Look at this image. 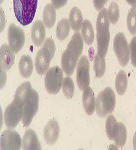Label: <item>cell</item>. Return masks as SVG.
<instances>
[{
  "mask_svg": "<svg viewBox=\"0 0 136 150\" xmlns=\"http://www.w3.org/2000/svg\"><path fill=\"white\" fill-rule=\"evenodd\" d=\"M14 99L22 103L23 105V124L27 127L39 109L38 92L32 89L30 82L23 83L16 90Z\"/></svg>",
  "mask_w": 136,
  "mask_h": 150,
  "instance_id": "6da1fadb",
  "label": "cell"
},
{
  "mask_svg": "<svg viewBox=\"0 0 136 150\" xmlns=\"http://www.w3.org/2000/svg\"><path fill=\"white\" fill-rule=\"evenodd\" d=\"M83 49L82 37L79 32H76L72 37L61 57L62 69L67 76L73 74Z\"/></svg>",
  "mask_w": 136,
  "mask_h": 150,
  "instance_id": "7a4b0ae2",
  "label": "cell"
},
{
  "mask_svg": "<svg viewBox=\"0 0 136 150\" xmlns=\"http://www.w3.org/2000/svg\"><path fill=\"white\" fill-rule=\"evenodd\" d=\"M96 27L97 53L106 57L110 40V21L106 8L100 10L97 20Z\"/></svg>",
  "mask_w": 136,
  "mask_h": 150,
  "instance_id": "3957f363",
  "label": "cell"
},
{
  "mask_svg": "<svg viewBox=\"0 0 136 150\" xmlns=\"http://www.w3.org/2000/svg\"><path fill=\"white\" fill-rule=\"evenodd\" d=\"M38 0H13V7L17 21L23 26L32 22L35 15Z\"/></svg>",
  "mask_w": 136,
  "mask_h": 150,
  "instance_id": "277c9868",
  "label": "cell"
},
{
  "mask_svg": "<svg viewBox=\"0 0 136 150\" xmlns=\"http://www.w3.org/2000/svg\"><path fill=\"white\" fill-rule=\"evenodd\" d=\"M55 50L54 41L52 38H48L36 56L35 65L38 74L43 75L48 69L54 57Z\"/></svg>",
  "mask_w": 136,
  "mask_h": 150,
  "instance_id": "5b68a950",
  "label": "cell"
},
{
  "mask_svg": "<svg viewBox=\"0 0 136 150\" xmlns=\"http://www.w3.org/2000/svg\"><path fill=\"white\" fill-rule=\"evenodd\" d=\"M116 105V97L113 90L107 87L99 93L95 103L97 113L100 117H105L113 112Z\"/></svg>",
  "mask_w": 136,
  "mask_h": 150,
  "instance_id": "8992f818",
  "label": "cell"
},
{
  "mask_svg": "<svg viewBox=\"0 0 136 150\" xmlns=\"http://www.w3.org/2000/svg\"><path fill=\"white\" fill-rule=\"evenodd\" d=\"M63 83V72L59 66L49 68L45 76V89L48 93L56 94L60 90Z\"/></svg>",
  "mask_w": 136,
  "mask_h": 150,
  "instance_id": "52a82bcc",
  "label": "cell"
},
{
  "mask_svg": "<svg viewBox=\"0 0 136 150\" xmlns=\"http://www.w3.org/2000/svg\"><path fill=\"white\" fill-rule=\"evenodd\" d=\"M22 104L14 98L4 113V121L6 127L10 129H14L22 119Z\"/></svg>",
  "mask_w": 136,
  "mask_h": 150,
  "instance_id": "ba28073f",
  "label": "cell"
},
{
  "mask_svg": "<svg viewBox=\"0 0 136 150\" xmlns=\"http://www.w3.org/2000/svg\"><path fill=\"white\" fill-rule=\"evenodd\" d=\"M113 46L120 64L122 67L126 66L129 61L130 51L127 40L124 33L120 32L115 36Z\"/></svg>",
  "mask_w": 136,
  "mask_h": 150,
  "instance_id": "9c48e42d",
  "label": "cell"
},
{
  "mask_svg": "<svg viewBox=\"0 0 136 150\" xmlns=\"http://www.w3.org/2000/svg\"><path fill=\"white\" fill-rule=\"evenodd\" d=\"M77 83L81 90L89 87L90 83V62L86 56L83 55L79 60L77 67Z\"/></svg>",
  "mask_w": 136,
  "mask_h": 150,
  "instance_id": "30bf717a",
  "label": "cell"
},
{
  "mask_svg": "<svg viewBox=\"0 0 136 150\" xmlns=\"http://www.w3.org/2000/svg\"><path fill=\"white\" fill-rule=\"evenodd\" d=\"M1 150H21L22 140L15 131L5 130L1 135Z\"/></svg>",
  "mask_w": 136,
  "mask_h": 150,
  "instance_id": "8fae6325",
  "label": "cell"
},
{
  "mask_svg": "<svg viewBox=\"0 0 136 150\" xmlns=\"http://www.w3.org/2000/svg\"><path fill=\"white\" fill-rule=\"evenodd\" d=\"M8 41L13 53L20 52L25 42V36L22 29L14 24H10L8 28Z\"/></svg>",
  "mask_w": 136,
  "mask_h": 150,
  "instance_id": "7c38bea8",
  "label": "cell"
},
{
  "mask_svg": "<svg viewBox=\"0 0 136 150\" xmlns=\"http://www.w3.org/2000/svg\"><path fill=\"white\" fill-rule=\"evenodd\" d=\"M60 135V127L57 121L54 119L50 120L44 129V137L46 142L53 145L57 141Z\"/></svg>",
  "mask_w": 136,
  "mask_h": 150,
  "instance_id": "4fadbf2b",
  "label": "cell"
},
{
  "mask_svg": "<svg viewBox=\"0 0 136 150\" xmlns=\"http://www.w3.org/2000/svg\"><path fill=\"white\" fill-rule=\"evenodd\" d=\"M23 150H42L36 133L32 129L27 130L22 140Z\"/></svg>",
  "mask_w": 136,
  "mask_h": 150,
  "instance_id": "5bb4252c",
  "label": "cell"
},
{
  "mask_svg": "<svg viewBox=\"0 0 136 150\" xmlns=\"http://www.w3.org/2000/svg\"><path fill=\"white\" fill-rule=\"evenodd\" d=\"M31 39L37 46H40L43 43L45 37L44 24L40 20L36 21L33 24L31 30Z\"/></svg>",
  "mask_w": 136,
  "mask_h": 150,
  "instance_id": "9a60e30c",
  "label": "cell"
},
{
  "mask_svg": "<svg viewBox=\"0 0 136 150\" xmlns=\"http://www.w3.org/2000/svg\"><path fill=\"white\" fill-rule=\"evenodd\" d=\"M14 62V56L11 48L6 44L1 47V69L6 71L12 67Z\"/></svg>",
  "mask_w": 136,
  "mask_h": 150,
  "instance_id": "2e32d148",
  "label": "cell"
},
{
  "mask_svg": "<svg viewBox=\"0 0 136 150\" xmlns=\"http://www.w3.org/2000/svg\"><path fill=\"white\" fill-rule=\"evenodd\" d=\"M82 96L83 108L86 113L89 116L92 115L95 110V98L93 90L88 87L83 90Z\"/></svg>",
  "mask_w": 136,
  "mask_h": 150,
  "instance_id": "e0dca14e",
  "label": "cell"
},
{
  "mask_svg": "<svg viewBox=\"0 0 136 150\" xmlns=\"http://www.w3.org/2000/svg\"><path fill=\"white\" fill-rule=\"evenodd\" d=\"M69 21L72 29L78 32L82 27L83 22L82 14L79 8L74 7L72 8L69 13Z\"/></svg>",
  "mask_w": 136,
  "mask_h": 150,
  "instance_id": "ac0fdd59",
  "label": "cell"
},
{
  "mask_svg": "<svg viewBox=\"0 0 136 150\" xmlns=\"http://www.w3.org/2000/svg\"><path fill=\"white\" fill-rule=\"evenodd\" d=\"M19 71L24 78H29L33 72V62L29 55H23L19 62Z\"/></svg>",
  "mask_w": 136,
  "mask_h": 150,
  "instance_id": "d6986e66",
  "label": "cell"
},
{
  "mask_svg": "<svg viewBox=\"0 0 136 150\" xmlns=\"http://www.w3.org/2000/svg\"><path fill=\"white\" fill-rule=\"evenodd\" d=\"M127 130L122 122H118L117 126L115 131L113 140L119 147H123L127 142Z\"/></svg>",
  "mask_w": 136,
  "mask_h": 150,
  "instance_id": "ffe728a7",
  "label": "cell"
},
{
  "mask_svg": "<svg viewBox=\"0 0 136 150\" xmlns=\"http://www.w3.org/2000/svg\"><path fill=\"white\" fill-rule=\"evenodd\" d=\"M56 14L55 8L51 4L45 6L43 13V20L46 27L50 28L54 25L56 22Z\"/></svg>",
  "mask_w": 136,
  "mask_h": 150,
  "instance_id": "44dd1931",
  "label": "cell"
},
{
  "mask_svg": "<svg viewBox=\"0 0 136 150\" xmlns=\"http://www.w3.org/2000/svg\"><path fill=\"white\" fill-rule=\"evenodd\" d=\"M81 34L84 42L91 45L94 40V32L91 23L87 19L83 21L81 27Z\"/></svg>",
  "mask_w": 136,
  "mask_h": 150,
  "instance_id": "7402d4cb",
  "label": "cell"
},
{
  "mask_svg": "<svg viewBox=\"0 0 136 150\" xmlns=\"http://www.w3.org/2000/svg\"><path fill=\"white\" fill-rule=\"evenodd\" d=\"M128 86V77L125 72L121 70L117 75L115 80V87L119 95L122 96L126 92Z\"/></svg>",
  "mask_w": 136,
  "mask_h": 150,
  "instance_id": "603a6c76",
  "label": "cell"
},
{
  "mask_svg": "<svg viewBox=\"0 0 136 150\" xmlns=\"http://www.w3.org/2000/svg\"><path fill=\"white\" fill-rule=\"evenodd\" d=\"M94 71L95 75L98 78H101L106 72V64L105 57L97 54L94 61Z\"/></svg>",
  "mask_w": 136,
  "mask_h": 150,
  "instance_id": "cb8c5ba5",
  "label": "cell"
},
{
  "mask_svg": "<svg viewBox=\"0 0 136 150\" xmlns=\"http://www.w3.org/2000/svg\"><path fill=\"white\" fill-rule=\"evenodd\" d=\"M70 23L67 19H62L58 23L56 28V36L57 38L63 41L68 38L70 32Z\"/></svg>",
  "mask_w": 136,
  "mask_h": 150,
  "instance_id": "d4e9b609",
  "label": "cell"
},
{
  "mask_svg": "<svg viewBox=\"0 0 136 150\" xmlns=\"http://www.w3.org/2000/svg\"><path fill=\"white\" fill-rule=\"evenodd\" d=\"M74 83L70 77H66L64 78L62 83V91L68 99L72 98L74 94Z\"/></svg>",
  "mask_w": 136,
  "mask_h": 150,
  "instance_id": "484cf974",
  "label": "cell"
},
{
  "mask_svg": "<svg viewBox=\"0 0 136 150\" xmlns=\"http://www.w3.org/2000/svg\"><path fill=\"white\" fill-rule=\"evenodd\" d=\"M118 122H117L115 117L111 115L108 116L106 122V132L107 135L109 139L113 140V135L115 131L117 126Z\"/></svg>",
  "mask_w": 136,
  "mask_h": 150,
  "instance_id": "4316f807",
  "label": "cell"
},
{
  "mask_svg": "<svg viewBox=\"0 0 136 150\" xmlns=\"http://www.w3.org/2000/svg\"><path fill=\"white\" fill-rule=\"evenodd\" d=\"M107 14L110 22L115 24L118 22L120 17V10L116 2H112L109 6Z\"/></svg>",
  "mask_w": 136,
  "mask_h": 150,
  "instance_id": "83f0119b",
  "label": "cell"
},
{
  "mask_svg": "<svg viewBox=\"0 0 136 150\" xmlns=\"http://www.w3.org/2000/svg\"><path fill=\"white\" fill-rule=\"evenodd\" d=\"M127 27L130 33L132 35L136 34V9L132 8L129 11L127 19Z\"/></svg>",
  "mask_w": 136,
  "mask_h": 150,
  "instance_id": "f1b7e54d",
  "label": "cell"
},
{
  "mask_svg": "<svg viewBox=\"0 0 136 150\" xmlns=\"http://www.w3.org/2000/svg\"><path fill=\"white\" fill-rule=\"evenodd\" d=\"M129 47L132 64L136 68V36L132 38Z\"/></svg>",
  "mask_w": 136,
  "mask_h": 150,
  "instance_id": "f546056e",
  "label": "cell"
},
{
  "mask_svg": "<svg viewBox=\"0 0 136 150\" xmlns=\"http://www.w3.org/2000/svg\"><path fill=\"white\" fill-rule=\"evenodd\" d=\"M94 6L97 10H101L104 8L105 5L108 0H92Z\"/></svg>",
  "mask_w": 136,
  "mask_h": 150,
  "instance_id": "4dcf8cb0",
  "label": "cell"
},
{
  "mask_svg": "<svg viewBox=\"0 0 136 150\" xmlns=\"http://www.w3.org/2000/svg\"><path fill=\"white\" fill-rule=\"evenodd\" d=\"M51 2L54 8L59 9L67 4L68 0H51Z\"/></svg>",
  "mask_w": 136,
  "mask_h": 150,
  "instance_id": "1f68e13d",
  "label": "cell"
},
{
  "mask_svg": "<svg viewBox=\"0 0 136 150\" xmlns=\"http://www.w3.org/2000/svg\"><path fill=\"white\" fill-rule=\"evenodd\" d=\"M6 71L1 69V86L2 88L6 83Z\"/></svg>",
  "mask_w": 136,
  "mask_h": 150,
  "instance_id": "d6a6232c",
  "label": "cell"
},
{
  "mask_svg": "<svg viewBox=\"0 0 136 150\" xmlns=\"http://www.w3.org/2000/svg\"><path fill=\"white\" fill-rule=\"evenodd\" d=\"M126 1L132 6V8L136 9V0H126Z\"/></svg>",
  "mask_w": 136,
  "mask_h": 150,
  "instance_id": "836d02e7",
  "label": "cell"
},
{
  "mask_svg": "<svg viewBox=\"0 0 136 150\" xmlns=\"http://www.w3.org/2000/svg\"><path fill=\"white\" fill-rule=\"evenodd\" d=\"M108 150H119V149H118V147L117 145L112 144L110 146Z\"/></svg>",
  "mask_w": 136,
  "mask_h": 150,
  "instance_id": "e575fe53",
  "label": "cell"
},
{
  "mask_svg": "<svg viewBox=\"0 0 136 150\" xmlns=\"http://www.w3.org/2000/svg\"><path fill=\"white\" fill-rule=\"evenodd\" d=\"M133 146L134 150H136V132L133 139Z\"/></svg>",
  "mask_w": 136,
  "mask_h": 150,
  "instance_id": "d590c367",
  "label": "cell"
},
{
  "mask_svg": "<svg viewBox=\"0 0 136 150\" xmlns=\"http://www.w3.org/2000/svg\"><path fill=\"white\" fill-rule=\"evenodd\" d=\"M83 150V149H79V150Z\"/></svg>",
  "mask_w": 136,
  "mask_h": 150,
  "instance_id": "8d00e7d4",
  "label": "cell"
}]
</instances>
